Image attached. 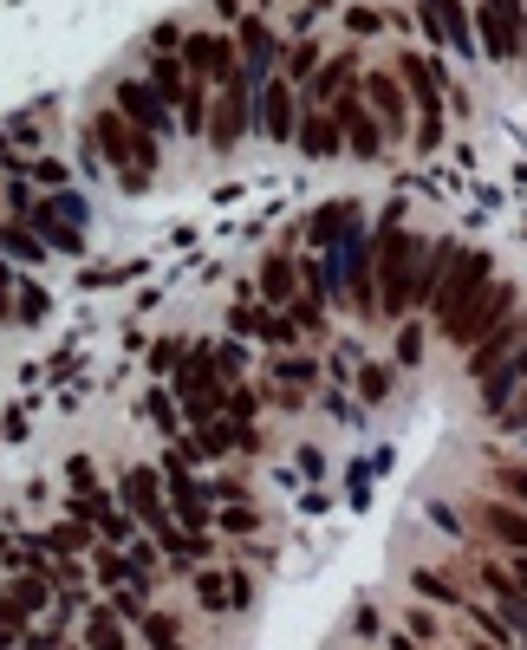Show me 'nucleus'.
Segmentation results:
<instances>
[{"instance_id":"obj_1","label":"nucleus","mask_w":527,"mask_h":650,"mask_svg":"<svg viewBox=\"0 0 527 650\" xmlns=\"http://www.w3.org/2000/svg\"><path fill=\"white\" fill-rule=\"evenodd\" d=\"M417 254H424V241H410L397 216L377 221L372 234V274H377V312L384 319H404L410 312V274H417Z\"/></svg>"},{"instance_id":"obj_2","label":"nucleus","mask_w":527,"mask_h":650,"mask_svg":"<svg viewBox=\"0 0 527 650\" xmlns=\"http://www.w3.org/2000/svg\"><path fill=\"white\" fill-rule=\"evenodd\" d=\"M91 150H105V163L118 169V183H124V189H151V169H163L156 137H151V131H138L118 104H111V111H98V124H91Z\"/></svg>"},{"instance_id":"obj_3","label":"nucleus","mask_w":527,"mask_h":650,"mask_svg":"<svg viewBox=\"0 0 527 650\" xmlns=\"http://www.w3.org/2000/svg\"><path fill=\"white\" fill-rule=\"evenodd\" d=\"M397 85H404V98L417 104V150L430 156V150L443 144V85H437V59H417V53H404L397 59Z\"/></svg>"},{"instance_id":"obj_4","label":"nucleus","mask_w":527,"mask_h":650,"mask_svg":"<svg viewBox=\"0 0 527 650\" xmlns=\"http://www.w3.org/2000/svg\"><path fill=\"white\" fill-rule=\"evenodd\" d=\"M248 131H254V78L234 66L216 91V118L202 124V137H209V150H234Z\"/></svg>"},{"instance_id":"obj_5","label":"nucleus","mask_w":527,"mask_h":650,"mask_svg":"<svg viewBox=\"0 0 527 650\" xmlns=\"http://www.w3.org/2000/svg\"><path fill=\"white\" fill-rule=\"evenodd\" d=\"M508 312H521V293L508 287V280H488V287L475 293V299H469V306H462V312H455L450 326H443V332H450L455 345H462V352H469V345H475V339H482V332H495V326H502V319H508Z\"/></svg>"},{"instance_id":"obj_6","label":"nucleus","mask_w":527,"mask_h":650,"mask_svg":"<svg viewBox=\"0 0 527 650\" xmlns=\"http://www.w3.org/2000/svg\"><path fill=\"white\" fill-rule=\"evenodd\" d=\"M488 280H495V261H488V247H455L450 274H443V287H437V299H430V306H437V319L450 326L455 312H462L475 293L488 287Z\"/></svg>"},{"instance_id":"obj_7","label":"nucleus","mask_w":527,"mask_h":650,"mask_svg":"<svg viewBox=\"0 0 527 650\" xmlns=\"http://www.w3.org/2000/svg\"><path fill=\"white\" fill-rule=\"evenodd\" d=\"M521 40H527L521 0H482L475 7V46L488 59H521Z\"/></svg>"},{"instance_id":"obj_8","label":"nucleus","mask_w":527,"mask_h":650,"mask_svg":"<svg viewBox=\"0 0 527 650\" xmlns=\"http://www.w3.org/2000/svg\"><path fill=\"white\" fill-rule=\"evenodd\" d=\"M222 384L228 377H216V352H189V359L176 364V404H183L196 423L222 417Z\"/></svg>"},{"instance_id":"obj_9","label":"nucleus","mask_w":527,"mask_h":650,"mask_svg":"<svg viewBox=\"0 0 527 650\" xmlns=\"http://www.w3.org/2000/svg\"><path fill=\"white\" fill-rule=\"evenodd\" d=\"M254 124H261V137L294 144V131H300V91H294L281 73L254 85Z\"/></svg>"},{"instance_id":"obj_10","label":"nucleus","mask_w":527,"mask_h":650,"mask_svg":"<svg viewBox=\"0 0 527 650\" xmlns=\"http://www.w3.org/2000/svg\"><path fill=\"white\" fill-rule=\"evenodd\" d=\"M26 221H33V234H40L46 247H59V254H85V228H78L85 209H78L66 189H53L46 202H33V216H26Z\"/></svg>"},{"instance_id":"obj_11","label":"nucleus","mask_w":527,"mask_h":650,"mask_svg":"<svg viewBox=\"0 0 527 650\" xmlns=\"http://www.w3.org/2000/svg\"><path fill=\"white\" fill-rule=\"evenodd\" d=\"M234 59H241V73L254 78V85L281 73V40H274V26L261 13H241L234 20Z\"/></svg>"},{"instance_id":"obj_12","label":"nucleus","mask_w":527,"mask_h":650,"mask_svg":"<svg viewBox=\"0 0 527 650\" xmlns=\"http://www.w3.org/2000/svg\"><path fill=\"white\" fill-rule=\"evenodd\" d=\"M176 53H183V73L196 78V85H209V78L222 85V78L241 66V59H234V40H222V33H183Z\"/></svg>"},{"instance_id":"obj_13","label":"nucleus","mask_w":527,"mask_h":650,"mask_svg":"<svg viewBox=\"0 0 527 650\" xmlns=\"http://www.w3.org/2000/svg\"><path fill=\"white\" fill-rule=\"evenodd\" d=\"M124 514L138 527H151V533L169 527V502H163V475L156 469H124Z\"/></svg>"},{"instance_id":"obj_14","label":"nucleus","mask_w":527,"mask_h":650,"mask_svg":"<svg viewBox=\"0 0 527 650\" xmlns=\"http://www.w3.org/2000/svg\"><path fill=\"white\" fill-rule=\"evenodd\" d=\"M326 111L339 118V137L352 144V156H365V163H372L377 150H384V131H377V118L365 111V98H359V91H345V98H332Z\"/></svg>"},{"instance_id":"obj_15","label":"nucleus","mask_w":527,"mask_h":650,"mask_svg":"<svg viewBox=\"0 0 527 650\" xmlns=\"http://www.w3.org/2000/svg\"><path fill=\"white\" fill-rule=\"evenodd\" d=\"M163 502L183 514V533H202V527H209V502H202V488L189 482V462H183V455H169V469H163Z\"/></svg>"},{"instance_id":"obj_16","label":"nucleus","mask_w":527,"mask_h":650,"mask_svg":"<svg viewBox=\"0 0 527 650\" xmlns=\"http://www.w3.org/2000/svg\"><path fill=\"white\" fill-rule=\"evenodd\" d=\"M365 111L377 118L384 137H397V131L410 124V98H404V85L391 73H365Z\"/></svg>"},{"instance_id":"obj_17","label":"nucleus","mask_w":527,"mask_h":650,"mask_svg":"<svg viewBox=\"0 0 527 650\" xmlns=\"http://www.w3.org/2000/svg\"><path fill=\"white\" fill-rule=\"evenodd\" d=\"M118 111H124L138 131H151V137H163V131L176 124V118H169V104L151 91V78H124V85H118Z\"/></svg>"},{"instance_id":"obj_18","label":"nucleus","mask_w":527,"mask_h":650,"mask_svg":"<svg viewBox=\"0 0 527 650\" xmlns=\"http://www.w3.org/2000/svg\"><path fill=\"white\" fill-rule=\"evenodd\" d=\"M515 345H521V312H508L495 332H482V339L469 345V377H488L495 364H508L515 359Z\"/></svg>"},{"instance_id":"obj_19","label":"nucleus","mask_w":527,"mask_h":650,"mask_svg":"<svg viewBox=\"0 0 527 650\" xmlns=\"http://www.w3.org/2000/svg\"><path fill=\"white\" fill-rule=\"evenodd\" d=\"M359 78V53H339V59H319V73L306 78V111H326L332 98H345Z\"/></svg>"},{"instance_id":"obj_20","label":"nucleus","mask_w":527,"mask_h":650,"mask_svg":"<svg viewBox=\"0 0 527 650\" xmlns=\"http://www.w3.org/2000/svg\"><path fill=\"white\" fill-rule=\"evenodd\" d=\"M78 520H85V527H98V533H105V547H131V533H138V520H131V514H118L98 488H85V495H78Z\"/></svg>"},{"instance_id":"obj_21","label":"nucleus","mask_w":527,"mask_h":650,"mask_svg":"<svg viewBox=\"0 0 527 650\" xmlns=\"http://www.w3.org/2000/svg\"><path fill=\"white\" fill-rule=\"evenodd\" d=\"M424 7H430V13H424V26H430V33H443L462 59H475V53H482V46H475V26H469V13H462V0H424Z\"/></svg>"},{"instance_id":"obj_22","label":"nucleus","mask_w":527,"mask_h":650,"mask_svg":"<svg viewBox=\"0 0 527 650\" xmlns=\"http://www.w3.org/2000/svg\"><path fill=\"white\" fill-rule=\"evenodd\" d=\"M455 261V241H430L424 254H417V274H410V306H430L437 287H443V274H450Z\"/></svg>"},{"instance_id":"obj_23","label":"nucleus","mask_w":527,"mask_h":650,"mask_svg":"<svg viewBox=\"0 0 527 650\" xmlns=\"http://www.w3.org/2000/svg\"><path fill=\"white\" fill-rule=\"evenodd\" d=\"M234 332L241 339H267V345H294V319L267 312V306H234Z\"/></svg>"},{"instance_id":"obj_24","label":"nucleus","mask_w":527,"mask_h":650,"mask_svg":"<svg viewBox=\"0 0 527 650\" xmlns=\"http://www.w3.org/2000/svg\"><path fill=\"white\" fill-rule=\"evenodd\" d=\"M294 144H300L306 156H332V150L345 144V137H339V118H332V111H300V131H294Z\"/></svg>"},{"instance_id":"obj_25","label":"nucleus","mask_w":527,"mask_h":650,"mask_svg":"<svg viewBox=\"0 0 527 650\" xmlns=\"http://www.w3.org/2000/svg\"><path fill=\"white\" fill-rule=\"evenodd\" d=\"M352 216H359V202H326V209L312 216V247H319V254L339 247V234L352 228Z\"/></svg>"},{"instance_id":"obj_26","label":"nucleus","mask_w":527,"mask_h":650,"mask_svg":"<svg viewBox=\"0 0 527 650\" xmlns=\"http://www.w3.org/2000/svg\"><path fill=\"white\" fill-rule=\"evenodd\" d=\"M475 520H482V527H495V533H502V540H508L515 553L527 547V514H515V507H495V502H482V507H475Z\"/></svg>"},{"instance_id":"obj_27","label":"nucleus","mask_w":527,"mask_h":650,"mask_svg":"<svg viewBox=\"0 0 527 650\" xmlns=\"http://www.w3.org/2000/svg\"><path fill=\"white\" fill-rule=\"evenodd\" d=\"M294 280H300V267L287 254H267L261 261V299H294Z\"/></svg>"},{"instance_id":"obj_28","label":"nucleus","mask_w":527,"mask_h":650,"mask_svg":"<svg viewBox=\"0 0 527 650\" xmlns=\"http://www.w3.org/2000/svg\"><path fill=\"white\" fill-rule=\"evenodd\" d=\"M183 85H189V73H183V59H169V53H156V59H151V91L163 98V104H176V98H183Z\"/></svg>"},{"instance_id":"obj_29","label":"nucleus","mask_w":527,"mask_h":650,"mask_svg":"<svg viewBox=\"0 0 527 650\" xmlns=\"http://www.w3.org/2000/svg\"><path fill=\"white\" fill-rule=\"evenodd\" d=\"M0 254H13V261H46V241H40L33 228H20V221H0Z\"/></svg>"},{"instance_id":"obj_30","label":"nucleus","mask_w":527,"mask_h":650,"mask_svg":"<svg viewBox=\"0 0 527 650\" xmlns=\"http://www.w3.org/2000/svg\"><path fill=\"white\" fill-rule=\"evenodd\" d=\"M40 605H46V579H13V592L0 598L7 618H26V612H40Z\"/></svg>"},{"instance_id":"obj_31","label":"nucleus","mask_w":527,"mask_h":650,"mask_svg":"<svg viewBox=\"0 0 527 650\" xmlns=\"http://www.w3.org/2000/svg\"><path fill=\"white\" fill-rule=\"evenodd\" d=\"M202 111H209V98H202V85L189 78V85H183V98H176V124H183L189 137H202V124H209Z\"/></svg>"},{"instance_id":"obj_32","label":"nucleus","mask_w":527,"mask_h":650,"mask_svg":"<svg viewBox=\"0 0 527 650\" xmlns=\"http://www.w3.org/2000/svg\"><path fill=\"white\" fill-rule=\"evenodd\" d=\"M312 73H319V40H300V46L281 59V78H287V85H306Z\"/></svg>"},{"instance_id":"obj_33","label":"nucleus","mask_w":527,"mask_h":650,"mask_svg":"<svg viewBox=\"0 0 527 650\" xmlns=\"http://www.w3.org/2000/svg\"><path fill=\"white\" fill-rule=\"evenodd\" d=\"M85 645H91V650H124L118 618H111V612H91V618H85Z\"/></svg>"},{"instance_id":"obj_34","label":"nucleus","mask_w":527,"mask_h":650,"mask_svg":"<svg viewBox=\"0 0 527 650\" xmlns=\"http://www.w3.org/2000/svg\"><path fill=\"white\" fill-rule=\"evenodd\" d=\"M287 319H294V332H326V299H319V293H300V299L287 306Z\"/></svg>"},{"instance_id":"obj_35","label":"nucleus","mask_w":527,"mask_h":650,"mask_svg":"<svg viewBox=\"0 0 527 650\" xmlns=\"http://www.w3.org/2000/svg\"><path fill=\"white\" fill-rule=\"evenodd\" d=\"M144 638H151V650H183V631L169 612H144Z\"/></svg>"},{"instance_id":"obj_36","label":"nucleus","mask_w":527,"mask_h":650,"mask_svg":"<svg viewBox=\"0 0 527 650\" xmlns=\"http://www.w3.org/2000/svg\"><path fill=\"white\" fill-rule=\"evenodd\" d=\"M410 585H417L424 598H443V605H462V592H455V585H450L443 573H437V566H417V573H410Z\"/></svg>"},{"instance_id":"obj_37","label":"nucleus","mask_w":527,"mask_h":650,"mask_svg":"<svg viewBox=\"0 0 527 650\" xmlns=\"http://www.w3.org/2000/svg\"><path fill=\"white\" fill-rule=\"evenodd\" d=\"M85 540H91V527H85V520H59V527L46 533V547H53V553H78Z\"/></svg>"},{"instance_id":"obj_38","label":"nucleus","mask_w":527,"mask_h":650,"mask_svg":"<svg viewBox=\"0 0 527 650\" xmlns=\"http://www.w3.org/2000/svg\"><path fill=\"white\" fill-rule=\"evenodd\" d=\"M359 390H365V404H384L391 397V364H365L359 371Z\"/></svg>"},{"instance_id":"obj_39","label":"nucleus","mask_w":527,"mask_h":650,"mask_svg":"<svg viewBox=\"0 0 527 650\" xmlns=\"http://www.w3.org/2000/svg\"><path fill=\"white\" fill-rule=\"evenodd\" d=\"M26 176H33V183H46V189H66V163H59V156H33V163H26Z\"/></svg>"},{"instance_id":"obj_40","label":"nucleus","mask_w":527,"mask_h":650,"mask_svg":"<svg viewBox=\"0 0 527 650\" xmlns=\"http://www.w3.org/2000/svg\"><path fill=\"white\" fill-rule=\"evenodd\" d=\"M196 605H202V612H222V605H228V579L202 573V579H196Z\"/></svg>"},{"instance_id":"obj_41","label":"nucleus","mask_w":527,"mask_h":650,"mask_svg":"<svg viewBox=\"0 0 527 650\" xmlns=\"http://www.w3.org/2000/svg\"><path fill=\"white\" fill-rule=\"evenodd\" d=\"M397 364H424V326H417V319L397 332Z\"/></svg>"},{"instance_id":"obj_42","label":"nucleus","mask_w":527,"mask_h":650,"mask_svg":"<svg viewBox=\"0 0 527 650\" xmlns=\"http://www.w3.org/2000/svg\"><path fill=\"white\" fill-rule=\"evenodd\" d=\"M151 417H156L163 436H176V397H169V390H151Z\"/></svg>"},{"instance_id":"obj_43","label":"nucleus","mask_w":527,"mask_h":650,"mask_svg":"<svg viewBox=\"0 0 527 650\" xmlns=\"http://www.w3.org/2000/svg\"><path fill=\"white\" fill-rule=\"evenodd\" d=\"M404 631H410V638H443V625H437V612H417V605H410V618H404Z\"/></svg>"},{"instance_id":"obj_44","label":"nucleus","mask_w":527,"mask_h":650,"mask_svg":"<svg viewBox=\"0 0 527 650\" xmlns=\"http://www.w3.org/2000/svg\"><path fill=\"white\" fill-rule=\"evenodd\" d=\"M281 377H287V384H312L319 371H312V364H306V359H281Z\"/></svg>"},{"instance_id":"obj_45","label":"nucleus","mask_w":527,"mask_h":650,"mask_svg":"<svg viewBox=\"0 0 527 650\" xmlns=\"http://www.w3.org/2000/svg\"><path fill=\"white\" fill-rule=\"evenodd\" d=\"M7 319H13V267L0 261V326H7Z\"/></svg>"},{"instance_id":"obj_46","label":"nucleus","mask_w":527,"mask_h":650,"mask_svg":"<svg viewBox=\"0 0 527 650\" xmlns=\"http://www.w3.org/2000/svg\"><path fill=\"white\" fill-rule=\"evenodd\" d=\"M66 475H73V488H78V495H85V488H91V475H98V469H91V462H85V455H73V462H66Z\"/></svg>"},{"instance_id":"obj_47","label":"nucleus","mask_w":527,"mask_h":650,"mask_svg":"<svg viewBox=\"0 0 527 650\" xmlns=\"http://www.w3.org/2000/svg\"><path fill=\"white\" fill-rule=\"evenodd\" d=\"M40 312H46V293L26 287V293H20V319H40Z\"/></svg>"},{"instance_id":"obj_48","label":"nucleus","mask_w":527,"mask_h":650,"mask_svg":"<svg viewBox=\"0 0 527 650\" xmlns=\"http://www.w3.org/2000/svg\"><path fill=\"white\" fill-rule=\"evenodd\" d=\"M222 527H228V533H254V514H248V507H228Z\"/></svg>"},{"instance_id":"obj_49","label":"nucleus","mask_w":527,"mask_h":650,"mask_svg":"<svg viewBox=\"0 0 527 650\" xmlns=\"http://www.w3.org/2000/svg\"><path fill=\"white\" fill-rule=\"evenodd\" d=\"M345 26H352V33H377V13H372V7H352V13H345Z\"/></svg>"},{"instance_id":"obj_50","label":"nucleus","mask_w":527,"mask_h":650,"mask_svg":"<svg viewBox=\"0 0 527 650\" xmlns=\"http://www.w3.org/2000/svg\"><path fill=\"white\" fill-rule=\"evenodd\" d=\"M151 46H156V53H169V46H183V33H176V26H156Z\"/></svg>"},{"instance_id":"obj_51","label":"nucleus","mask_w":527,"mask_h":650,"mask_svg":"<svg viewBox=\"0 0 527 650\" xmlns=\"http://www.w3.org/2000/svg\"><path fill=\"white\" fill-rule=\"evenodd\" d=\"M508 364H515V377H521V384H527V345H521V352H515V359H508Z\"/></svg>"},{"instance_id":"obj_52","label":"nucleus","mask_w":527,"mask_h":650,"mask_svg":"<svg viewBox=\"0 0 527 650\" xmlns=\"http://www.w3.org/2000/svg\"><path fill=\"white\" fill-rule=\"evenodd\" d=\"M391 650H417V638H410V631H397V638H391Z\"/></svg>"},{"instance_id":"obj_53","label":"nucleus","mask_w":527,"mask_h":650,"mask_svg":"<svg viewBox=\"0 0 527 650\" xmlns=\"http://www.w3.org/2000/svg\"><path fill=\"white\" fill-rule=\"evenodd\" d=\"M216 7H222L228 20H241V0H216Z\"/></svg>"},{"instance_id":"obj_54","label":"nucleus","mask_w":527,"mask_h":650,"mask_svg":"<svg viewBox=\"0 0 527 650\" xmlns=\"http://www.w3.org/2000/svg\"><path fill=\"white\" fill-rule=\"evenodd\" d=\"M469 650H515V645H488V638H482V645H469Z\"/></svg>"},{"instance_id":"obj_55","label":"nucleus","mask_w":527,"mask_h":650,"mask_svg":"<svg viewBox=\"0 0 527 650\" xmlns=\"http://www.w3.org/2000/svg\"><path fill=\"white\" fill-rule=\"evenodd\" d=\"M515 650H527V625H521V631H515Z\"/></svg>"},{"instance_id":"obj_56","label":"nucleus","mask_w":527,"mask_h":650,"mask_svg":"<svg viewBox=\"0 0 527 650\" xmlns=\"http://www.w3.org/2000/svg\"><path fill=\"white\" fill-rule=\"evenodd\" d=\"M521 53H527V40H521Z\"/></svg>"}]
</instances>
